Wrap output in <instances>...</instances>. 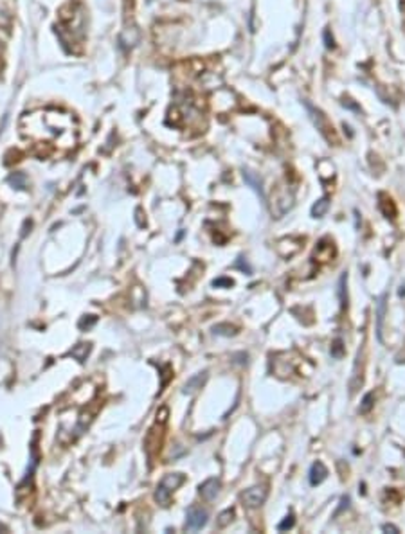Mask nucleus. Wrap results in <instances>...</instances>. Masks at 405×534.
I'll use <instances>...</instances> for the list:
<instances>
[{
  "instance_id": "f257e3e1",
  "label": "nucleus",
  "mask_w": 405,
  "mask_h": 534,
  "mask_svg": "<svg viewBox=\"0 0 405 534\" xmlns=\"http://www.w3.org/2000/svg\"><path fill=\"white\" fill-rule=\"evenodd\" d=\"M186 476L182 473H168L166 476L162 479V482L159 484L155 491V500L159 502L160 505H168L170 504V497L177 487H180L184 484Z\"/></svg>"
},
{
  "instance_id": "f03ea898",
  "label": "nucleus",
  "mask_w": 405,
  "mask_h": 534,
  "mask_svg": "<svg viewBox=\"0 0 405 534\" xmlns=\"http://www.w3.org/2000/svg\"><path fill=\"white\" fill-rule=\"evenodd\" d=\"M304 106H306V110L310 112V117L311 121L315 123V126H317V130L321 131V135L326 139L328 142H332V144H337L339 142V139H337L335 131H333V126L329 124V121L326 119V116L321 112L319 108H315L314 105H310V103H304Z\"/></svg>"
},
{
  "instance_id": "7ed1b4c3",
  "label": "nucleus",
  "mask_w": 405,
  "mask_h": 534,
  "mask_svg": "<svg viewBox=\"0 0 405 534\" xmlns=\"http://www.w3.org/2000/svg\"><path fill=\"white\" fill-rule=\"evenodd\" d=\"M293 207V195L288 187H278L272 195V214L274 218H281Z\"/></svg>"
},
{
  "instance_id": "20e7f679",
  "label": "nucleus",
  "mask_w": 405,
  "mask_h": 534,
  "mask_svg": "<svg viewBox=\"0 0 405 534\" xmlns=\"http://www.w3.org/2000/svg\"><path fill=\"white\" fill-rule=\"evenodd\" d=\"M267 497H268L267 486H252L242 493V502L243 505H247L249 509H256L265 504Z\"/></svg>"
},
{
  "instance_id": "39448f33",
  "label": "nucleus",
  "mask_w": 405,
  "mask_h": 534,
  "mask_svg": "<svg viewBox=\"0 0 405 534\" xmlns=\"http://www.w3.org/2000/svg\"><path fill=\"white\" fill-rule=\"evenodd\" d=\"M207 518H209V512H207L206 509L200 507V505H193V507H189V511H188V518H186V529L200 530L207 523Z\"/></svg>"
},
{
  "instance_id": "423d86ee",
  "label": "nucleus",
  "mask_w": 405,
  "mask_h": 534,
  "mask_svg": "<svg viewBox=\"0 0 405 534\" xmlns=\"http://www.w3.org/2000/svg\"><path fill=\"white\" fill-rule=\"evenodd\" d=\"M220 487H222V482L220 479H214V476H211V479H207L204 484H200V494H202L204 500L211 502L214 500V498L218 497V493H220Z\"/></svg>"
},
{
  "instance_id": "0eeeda50",
  "label": "nucleus",
  "mask_w": 405,
  "mask_h": 534,
  "mask_svg": "<svg viewBox=\"0 0 405 534\" xmlns=\"http://www.w3.org/2000/svg\"><path fill=\"white\" fill-rule=\"evenodd\" d=\"M243 180H245L247 185H250V187L254 189V191L260 195V198L263 200L265 198V193H263V180H261V177L256 173V171L252 169H243Z\"/></svg>"
},
{
  "instance_id": "6e6552de",
  "label": "nucleus",
  "mask_w": 405,
  "mask_h": 534,
  "mask_svg": "<svg viewBox=\"0 0 405 534\" xmlns=\"http://www.w3.org/2000/svg\"><path fill=\"white\" fill-rule=\"evenodd\" d=\"M326 476H328V469H326V466L322 464L321 461L314 462L310 468V484L311 486H319Z\"/></svg>"
},
{
  "instance_id": "1a4fd4ad",
  "label": "nucleus",
  "mask_w": 405,
  "mask_h": 534,
  "mask_svg": "<svg viewBox=\"0 0 405 534\" xmlns=\"http://www.w3.org/2000/svg\"><path fill=\"white\" fill-rule=\"evenodd\" d=\"M385 295H382L376 302V336L378 340H382V331H383V318H385V311H387V304H385Z\"/></svg>"
},
{
  "instance_id": "9d476101",
  "label": "nucleus",
  "mask_w": 405,
  "mask_h": 534,
  "mask_svg": "<svg viewBox=\"0 0 405 534\" xmlns=\"http://www.w3.org/2000/svg\"><path fill=\"white\" fill-rule=\"evenodd\" d=\"M206 379H207V372H198V374L193 376V378L184 385V392L186 394H188V392L191 394V392H195V390L202 389V385L206 383Z\"/></svg>"
},
{
  "instance_id": "9b49d317",
  "label": "nucleus",
  "mask_w": 405,
  "mask_h": 534,
  "mask_svg": "<svg viewBox=\"0 0 405 534\" xmlns=\"http://www.w3.org/2000/svg\"><path fill=\"white\" fill-rule=\"evenodd\" d=\"M329 209V198L328 196H322L319 202L314 203V207H311V216L314 218H322L326 213H328Z\"/></svg>"
},
{
  "instance_id": "f8f14e48",
  "label": "nucleus",
  "mask_w": 405,
  "mask_h": 534,
  "mask_svg": "<svg viewBox=\"0 0 405 534\" xmlns=\"http://www.w3.org/2000/svg\"><path fill=\"white\" fill-rule=\"evenodd\" d=\"M213 333L218 336H234L238 333V328H234L231 324H218L213 328Z\"/></svg>"
},
{
  "instance_id": "ddd939ff",
  "label": "nucleus",
  "mask_w": 405,
  "mask_h": 534,
  "mask_svg": "<svg viewBox=\"0 0 405 534\" xmlns=\"http://www.w3.org/2000/svg\"><path fill=\"white\" fill-rule=\"evenodd\" d=\"M373 407H375V394H373V392H367V394L364 396V399H362L360 408H358V414H369Z\"/></svg>"
},
{
  "instance_id": "4468645a",
  "label": "nucleus",
  "mask_w": 405,
  "mask_h": 534,
  "mask_svg": "<svg viewBox=\"0 0 405 534\" xmlns=\"http://www.w3.org/2000/svg\"><path fill=\"white\" fill-rule=\"evenodd\" d=\"M232 518H234V511H232V509H227V511H224L220 516H218L216 525L220 527V529H224V527H227L229 523L232 522Z\"/></svg>"
},
{
  "instance_id": "2eb2a0df",
  "label": "nucleus",
  "mask_w": 405,
  "mask_h": 534,
  "mask_svg": "<svg viewBox=\"0 0 405 534\" xmlns=\"http://www.w3.org/2000/svg\"><path fill=\"white\" fill-rule=\"evenodd\" d=\"M332 356L333 358H342L344 356V344L340 338H337L335 342L332 344Z\"/></svg>"
},
{
  "instance_id": "dca6fc26",
  "label": "nucleus",
  "mask_w": 405,
  "mask_h": 534,
  "mask_svg": "<svg viewBox=\"0 0 405 534\" xmlns=\"http://www.w3.org/2000/svg\"><path fill=\"white\" fill-rule=\"evenodd\" d=\"M346 281H347V275H342L340 277V282H339V293H340V306H347V297H346V292H344V288H346Z\"/></svg>"
},
{
  "instance_id": "f3484780",
  "label": "nucleus",
  "mask_w": 405,
  "mask_h": 534,
  "mask_svg": "<svg viewBox=\"0 0 405 534\" xmlns=\"http://www.w3.org/2000/svg\"><path fill=\"white\" fill-rule=\"evenodd\" d=\"M293 523H296V518H293V514L290 512V514L286 516V518L283 520L281 523H279L278 529H279V530H288V529H292V527H293Z\"/></svg>"
},
{
  "instance_id": "a211bd4d",
  "label": "nucleus",
  "mask_w": 405,
  "mask_h": 534,
  "mask_svg": "<svg viewBox=\"0 0 405 534\" xmlns=\"http://www.w3.org/2000/svg\"><path fill=\"white\" fill-rule=\"evenodd\" d=\"M213 286H216V288H220V286H227V288H231V286H234V281L229 277H220V279H216V281H213Z\"/></svg>"
},
{
  "instance_id": "6ab92c4d",
  "label": "nucleus",
  "mask_w": 405,
  "mask_h": 534,
  "mask_svg": "<svg viewBox=\"0 0 405 534\" xmlns=\"http://www.w3.org/2000/svg\"><path fill=\"white\" fill-rule=\"evenodd\" d=\"M322 36H324V45H326V49H333V47H335V42H333V36H332V33H329V29H326Z\"/></svg>"
},
{
  "instance_id": "aec40b11",
  "label": "nucleus",
  "mask_w": 405,
  "mask_h": 534,
  "mask_svg": "<svg viewBox=\"0 0 405 534\" xmlns=\"http://www.w3.org/2000/svg\"><path fill=\"white\" fill-rule=\"evenodd\" d=\"M342 105H344V106H346V108H349V110H355V112L362 113L360 106H358V105H355V103H353V101H351V99H344V101H342Z\"/></svg>"
},
{
  "instance_id": "412c9836",
  "label": "nucleus",
  "mask_w": 405,
  "mask_h": 534,
  "mask_svg": "<svg viewBox=\"0 0 405 534\" xmlns=\"http://www.w3.org/2000/svg\"><path fill=\"white\" fill-rule=\"evenodd\" d=\"M347 505H349V497H342V500H340V507H339V509H337L335 516H339V514H340V512H342V511H344V509H347Z\"/></svg>"
},
{
  "instance_id": "4be33fe9",
  "label": "nucleus",
  "mask_w": 405,
  "mask_h": 534,
  "mask_svg": "<svg viewBox=\"0 0 405 534\" xmlns=\"http://www.w3.org/2000/svg\"><path fill=\"white\" fill-rule=\"evenodd\" d=\"M383 530H385V532H391V534H398V532H400V530H398L396 527H394V525H389V523H385V525H383Z\"/></svg>"
}]
</instances>
